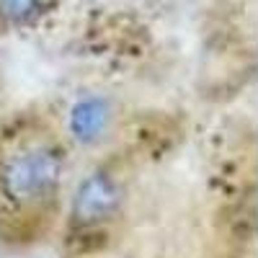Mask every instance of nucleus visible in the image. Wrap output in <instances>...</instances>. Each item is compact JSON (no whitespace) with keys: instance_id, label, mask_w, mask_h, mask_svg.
<instances>
[{"instance_id":"1","label":"nucleus","mask_w":258,"mask_h":258,"mask_svg":"<svg viewBox=\"0 0 258 258\" xmlns=\"http://www.w3.org/2000/svg\"><path fill=\"white\" fill-rule=\"evenodd\" d=\"M70 142L47 116L24 114L0 129V240H44L59 220Z\"/></svg>"},{"instance_id":"2","label":"nucleus","mask_w":258,"mask_h":258,"mask_svg":"<svg viewBox=\"0 0 258 258\" xmlns=\"http://www.w3.org/2000/svg\"><path fill=\"white\" fill-rule=\"evenodd\" d=\"M124 212V181L111 165H98L85 176L70 202L68 238L80 248H91L93 240L109 238L111 227Z\"/></svg>"},{"instance_id":"3","label":"nucleus","mask_w":258,"mask_h":258,"mask_svg":"<svg viewBox=\"0 0 258 258\" xmlns=\"http://www.w3.org/2000/svg\"><path fill=\"white\" fill-rule=\"evenodd\" d=\"M114 121L116 114L111 101L91 93V96H80L70 106V111L64 114V121L59 126L68 142H75L80 147H93L111 135Z\"/></svg>"},{"instance_id":"4","label":"nucleus","mask_w":258,"mask_h":258,"mask_svg":"<svg viewBox=\"0 0 258 258\" xmlns=\"http://www.w3.org/2000/svg\"><path fill=\"white\" fill-rule=\"evenodd\" d=\"M41 13V0H0V21L6 26H26Z\"/></svg>"}]
</instances>
